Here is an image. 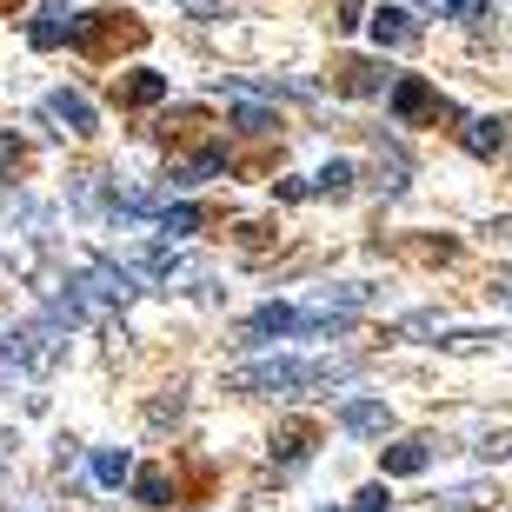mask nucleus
<instances>
[{"label":"nucleus","instance_id":"nucleus-23","mask_svg":"<svg viewBox=\"0 0 512 512\" xmlns=\"http://www.w3.org/2000/svg\"><path fill=\"white\" fill-rule=\"evenodd\" d=\"M207 7H213V0H187V14H207Z\"/></svg>","mask_w":512,"mask_h":512},{"label":"nucleus","instance_id":"nucleus-2","mask_svg":"<svg viewBox=\"0 0 512 512\" xmlns=\"http://www.w3.org/2000/svg\"><path fill=\"white\" fill-rule=\"evenodd\" d=\"M386 107H393L399 127H419L426 114H446V100L433 94V80H419V74H399L393 87H386Z\"/></svg>","mask_w":512,"mask_h":512},{"label":"nucleus","instance_id":"nucleus-15","mask_svg":"<svg viewBox=\"0 0 512 512\" xmlns=\"http://www.w3.org/2000/svg\"><path fill=\"white\" fill-rule=\"evenodd\" d=\"M419 7L439 20H486V0H419Z\"/></svg>","mask_w":512,"mask_h":512},{"label":"nucleus","instance_id":"nucleus-9","mask_svg":"<svg viewBox=\"0 0 512 512\" xmlns=\"http://www.w3.org/2000/svg\"><path fill=\"white\" fill-rule=\"evenodd\" d=\"M213 173H227V147H200L193 160H173V187H200V180H213Z\"/></svg>","mask_w":512,"mask_h":512},{"label":"nucleus","instance_id":"nucleus-8","mask_svg":"<svg viewBox=\"0 0 512 512\" xmlns=\"http://www.w3.org/2000/svg\"><path fill=\"white\" fill-rule=\"evenodd\" d=\"M366 27H373L380 47H413V40H419V27H413L406 7H380V14H366Z\"/></svg>","mask_w":512,"mask_h":512},{"label":"nucleus","instance_id":"nucleus-5","mask_svg":"<svg viewBox=\"0 0 512 512\" xmlns=\"http://www.w3.org/2000/svg\"><path fill=\"white\" fill-rule=\"evenodd\" d=\"M380 466L386 479H419L433 466V439H393V446H380Z\"/></svg>","mask_w":512,"mask_h":512},{"label":"nucleus","instance_id":"nucleus-13","mask_svg":"<svg viewBox=\"0 0 512 512\" xmlns=\"http://www.w3.org/2000/svg\"><path fill=\"white\" fill-rule=\"evenodd\" d=\"M313 193H326V200H346V193H353V167H346V160H326V167L313 173Z\"/></svg>","mask_w":512,"mask_h":512},{"label":"nucleus","instance_id":"nucleus-12","mask_svg":"<svg viewBox=\"0 0 512 512\" xmlns=\"http://www.w3.org/2000/svg\"><path fill=\"white\" fill-rule=\"evenodd\" d=\"M340 87L346 94H380V87H393V80H386L380 60H353V67H340Z\"/></svg>","mask_w":512,"mask_h":512},{"label":"nucleus","instance_id":"nucleus-16","mask_svg":"<svg viewBox=\"0 0 512 512\" xmlns=\"http://www.w3.org/2000/svg\"><path fill=\"white\" fill-rule=\"evenodd\" d=\"M200 220H207L200 207H167V213H160V233H167V240H187V233L200 227Z\"/></svg>","mask_w":512,"mask_h":512},{"label":"nucleus","instance_id":"nucleus-10","mask_svg":"<svg viewBox=\"0 0 512 512\" xmlns=\"http://www.w3.org/2000/svg\"><path fill=\"white\" fill-rule=\"evenodd\" d=\"M120 100H127V107H160V100H167V74H153V67H133L127 87H120Z\"/></svg>","mask_w":512,"mask_h":512},{"label":"nucleus","instance_id":"nucleus-24","mask_svg":"<svg viewBox=\"0 0 512 512\" xmlns=\"http://www.w3.org/2000/svg\"><path fill=\"white\" fill-rule=\"evenodd\" d=\"M506 300H512V280H506Z\"/></svg>","mask_w":512,"mask_h":512},{"label":"nucleus","instance_id":"nucleus-6","mask_svg":"<svg viewBox=\"0 0 512 512\" xmlns=\"http://www.w3.org/2000/svg\"><path fill=\"white\" fill-rule=\"evenodd\" d=\"M340 426H346V433H360V439H386V433H393V406H380V399H346Z\"/></svg>","mask_w":512,"mask_h":512},{"label":"nucleus","instance_id":"nucleus-14","mask_svg":"<svg viewBox=\"0 0 512 512\" xmlns=\"http://www.w3.org/2000/svg\"><path fill=\"white\" fill-rule=\"evenodd\" d=\"M306 453H313V426L306 419L286 426V433H273V459H306Z\"/></svg>","mask_w":512,"mask_h":512},{"label":"nucleus","instance_id":"nucleus-20","mask_svg":"<svg viewBox=\"0 0 512 512\" xmlns=\"http://www.w3.org/2000/svg\"><path fill=\"white\" fill-rule=\"evenodd\" d=\"M386 506H393V499H386V486H366V493L353 499V512H386Z\"/></svg>","mask_w":512,"mask_h":512},{"label":"nucleus","instance_id":"nucleus-21","mask_svg":"<svg viewBox=\"0 0 512 512\" xmlns=\"http://www.w3.org/2000/svg\"><path fill=\"white\" fill-rule=\"evenodd\" d=\"M20 160H27V153H20V140H0V180H7V173H20Z\"/></svg>","mask_w":512,"mask_h":512},{"label":"nucleus","instance_id":"nucleus-4","mask_svg":"<svg viewBox=\"0 0 512 512\" xmlns=\"http://www.w3.org/2000/svg\"><path fill=\"white\" fill-rule=\"evenodd\" d=\"M47 120H60V127H67V133H80V140H87V133L100 127L94 100H87V94H74V87H54V94H47Z\"/></svg>","mask_w":512,"mask_h":512},{"label":"nucleus","instance_id":"nucleus-17","mask_svg":"<svg viewBox=\"0 0 512 512\" xmlns=\"http://www.w3.org/2000/svg\"><path fill=\"white\" fill-rule=\"evenodd\" d=\"M127 473H133V459H127V453H100V459H94V479H100V486H120Z\"/></svg>","mask_w":512,"mask_h":512},{"label":"nucleus","instance_id":"nucleus-7","mask_svg":"<svg viewBox=\"0 0 512 512\" xmlns=\"http://www.w3.org/2000/svg\"><path fill=\"white\" fill-rule=\"evenodd\" d=\"M512 140V114H479V120H466V153H499Z\"/></svg>","mask_w":512,"mask_h":512},{"label":"nucleus","instance_id":"nucleus-3","mask_svg":"<svg viewBox=\"0 0 512 512\" xmlns=\"http://www.w3.org/2000/svg\"><path fill=\"white\" fill-rule=\"evenodd\" d=\"M80 27L87 20L74 14V0H40L34 20H27V40L34 47H67V40H80Z\"/></svg>","mask_w":512,"mask_h":512},{"label":"nucleus","instance_id":"nucleus-11","mask_svg":"<svg viewBox=\"0 0 512 512\" xmlns=\"http://www.w3.org/2000/svg\"><path fill=\"white\" fill-rule=\"evenodd\" d=\"M133 499H140V506H173V473L167 466H140V473H133Z\"/></svg>","mask_w":512,"mask_h":512},{"label":"nucleus","instance_id":"nucleus-18","mask_svg":"<svg viewBox=\"0 0 512 512\" xmlns=\"http://www.w3.org/2000/svg\"><path fill=\"white\" fill-rule=\"evenodd\" d=\"M233 120H240L247 133H273L280 127V114H266V107H233Z\"/></svg>","mask_w":512,"mask_h":512},{"label":"nucleus","instance_id":"nucleus-22","mask_svg":"<svg viewBox=\"0 0 512 512\" xmlns=\"http://www.w3.org/2000/svg\"><path fill=\"white\" fill-rule=\"evenodd\" d=\"M360 20H366V14H360V0H346V7H340V20H333V27H340V34H353Z\"/></svg>","mask_w":512,"mask_h":512},{"label":"nucleus","instance_id":"nucleus-19","mask_svg":"<svg viewBox=\"0 0 512 512\" xmlns=\"http://www.w3.org/2000/svg\"><path fill=\"white\" fill-rule=\"evenodd\" d=\"M479 453H486V459H512V433H486V439H479Z\"/></svg>","mask_w":512,"mask_h":512},{"label":"nucleus","instance_id":"nucleus-1","mask_svg":"<svg viewBox=\"0 0 512 512\" xmlns=\"http://www.w3.org/2000/svg\"><path fill=\"white\" fill-rule=\"evenodd\" d=\"M346 373H353L346 360H260L227 373V393H306V386L346 380Z\"/></svg>","mask_w":512,"mask_h":512}]
</instances>
